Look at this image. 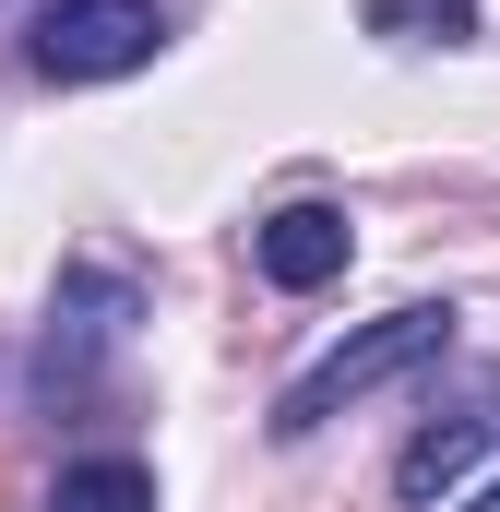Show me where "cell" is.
Returning <instances> with one entry per match:
<instances>
[{
    "instance_id": "7a4b0ae2",
    "label": "cell",
    "mask_w": 500,
    "mask_h": 512,
    "mask_svg": "<svg viewBox=\"0 0 500 512\" xmlns=\"http://www.w3.org/2000/svg\"><path fill=\"white\" fill-rule=\"evenodd\" d=\"M155 0H48L36 12V72L48 84H120L155 60Z\"/></svg>"
},
{
    "instance_id": "5b68a950",
    "label": "cell",
    "mask_w": 500,
    "mask_h": 512,
    "mask_svg": "<svg viewBox=\"0 0 500 512\" xmlns=\"http://www.w3.org/2000/svg\"><path fill=\"white\" fill-rule=\"evenodd\" d=\"M358 24L381 48H453V36H477V0H358Z\"/></svg>"
},
{
    "instance_id": "277c9868",
    "label": "cell",
    "mask_w": 500,
    "mask_h": 512,
    "mask_svg": "<svg viewBox=\"0 0 500 512\" xmlns=\"http://www.w3.org/2000/svg\"><path fill=\"white\" fill-rule=\"evenodd\" d=\"M489 441H500V405H465V417H429V429H417V441L393 453V489H405V501H453V489H465V465H477Z\"/></svg>"
},
{
    "instance_id": "52a82bcc",
    "label": "cell",
    "mask_w": 500,
    "mask_h": 512,
    "mask_svg": "<svg viewBox=\"0 0 500 512\" xmlns=\"http://www.w3.org/2000/svg\"><path fill=\"white\" fill-rule=\"evenodd\" d=\"M465 512H500V477H489V489H477V501H465Z\"/></svg>"
},
{
    "instance_id": "3957f363",
    "label": "cell",
    "mask_w": 500,
    "mask_h": 512,
    "mask_svg": "<svg viewBox=\"0 0 500 512\" xmlns=\"http://www.w3.org/2000/svg\"><path fill=\"white\" fill-rule=\"evenodd\" d=\"M346 251H358V239H346V215H334V203H286V215H262V227H250V262H262L286 298L334 286V274H346Z\"/></svg>"
},
{
    "instance_id": "8992f818",
    "label": "cell",
    "mask_w": 500,
    "mask_h": 512,
    "mask_svg": "<svg viewBox=\"0 0 500 512\" xmlns=\"http://www.w3.org/2000/svg\"><path fill=\"white\" fill-rule=\"evenodd\" d=\"M48 512H155V477L143 465H60V489H48Z\"/></svg>"
},
{
    "instance_id": "6da1fadb",
    "label": "cell",
    "mask_w": 500,
    "mask_h": 512,
    "mask_svg": "<svg viewBox=\"0 0 500 512\" xmlns=\"http://www.w3.org/2000/svg\"><path fill=\"white\" fill-rule=\"evenodd\" d=\"M453 322H465V310H441V298H417V310H381L370 334H346L334 358H310L298 382L274 393V441H310V429H334L346 405H370L381 382H405V370H429V358L453 346Z\"/></svg>"
}]
</instances>
